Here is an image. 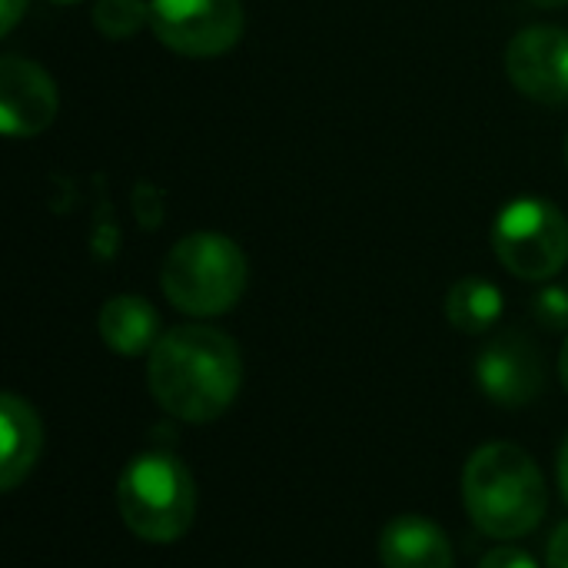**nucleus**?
Listing matches in <instances>:
<instances>
[{"mask_svg":"<svg viewBox=\"0 0 568 568\" xmlns=\"http://www.w3.org/2000/svg\"><path fill=\"white\" fill-rule=\"evenodd\" d=\"M146 386L153 403L180 423L220 419L243 386L240 346L200 323L176 326L156 339L146 363Z\"/></svg>","mask_w":568,"mask_h":568,"instance_id":"f257e3e1","label":"nucleus"},{"mask_svg":"<svg viewBox=\"0 0 568 568\" xmlns=\"http://www.w3.org/2000/svg\"><path fill=\"white\" fill-rule=\"evenodd\" d=\"M463 503L483 536L513 542L539 529L549 513V489L523 446L486 443L463 469Z\"/></svg>","mask_w":568,"mask_h":568,"instance_id":"f03ea898","label":"nucleus"},{"mask_svg":"<svg viewBox=\"0 0 568 568\" xmlns=\"http://www.w3.org/2000/svg\"><path fill=\"white\" fill-rule=\"evenodd\" d=\"M160 286L170 306L186 316H223L246 290V253L223 233H190L166 253Z\"/></svg>","mask_w":568,"mask_h":568,"instance_id":"7ed1b4c3","label":"nucleus"},{"mask_svg":"<svg viewBox=\"0 0 568 568\" xmlns=\"http://www.w3.org/2000/svg\"><path fill=\"white\" fill-rule=\"evenodd\" d=\"M116 509L123 526L143 542H176L196 516L193 473L170 453H143L126 463L116 483Z\"/></svg>","mask_w":568,"mask_h":568,"instance_id":"20e7f679","label":"nucleus"},{"mask_svg":"<svg viewBox=\"0 0 568 568\" xmlns=\"http://www.w3.org/2000/svg\"><path fill=\"white\" fill-rule=\"evenodd\" d=\"M493 250L516 280L546 283L568 263L566 213L549 200H513L493 223Z\"/></svg>","mask_w":568,"mask_h":568,"instance_id":"39448f33","label":"nucleus"},{"mask_svg":"<svg viewBox=\"0 0 568 568\" xmlns=\"http://www.w3.org/2000/svg\"><path fill=\"white\" fill-rule=\"evenodd\" d=\"M243 23L240 0H150V30L180 57H223L240 43Z\"/></svg>","mask_w":568,"mask_h":568,"instance_id":"423d86ee","label":"nucleus"},{"mask_svg":"<svg viewBox=\"0 0 568 568\" xmlns=\"http://www.w3.org/2000/svg\"><path fill=\"white\" fill-rule=\"evenodd\" d=\"M506 73L536 103H568V30L552 23L519 30L506 47Z\"/></svg>","mask_w":568,"mask_h":568,"instance_id":"0eeeda50","label":"nucleus"},{"mask_svg":"<svg viewBox=\"0 0 568 568\" xmlns=\"http://www.w3.org/2000/svg\"><path fill=\"white\" fill-rule=\"evenodd\" d=\"M476 386L496 403L509 409H523L539 399L546 386V366L536 343L523 333H499L476 356Z\"/></svg>","mask_w":568,"mask_h":568,"instance_id":"6e6552de","label":"nucleus"},{"mask_svg":"<svg viewBox=\"0 0 568 568\" xmlns=\"http://www.w3.org/2000/svg\"><path fill=\"white\" fill-rule=\"evenodd\" d=\"M60 93L50 73L17 53L0 60V130L13 140L37 136L57 120Z\"/></svg>","mask_w":568,"mask_h":568,"instance_id":"1a4fd4ad","label":"nucleus"},{"mask_svg":"<svg viewBox=\"0 0 568 568\" xmlns=\"http://www.w3.org/2000/svg\"><path fill=\"white\" fill-rule=\"evenodd\" d=\"M43 453V423L37 409L13 396L3 393L0 399V489L13 493L37 466Z\"/></svg>","mask_w":568,"mask_h":568,"instance_id":"9d476101","label":"nucleus"},{"mask_svg":"<svg viewBox=\"0 0 568 568\" xmlns=\"http://www.w3.org/2000/svg\"><path fill=\"white\" fill-rule=\"evenodd\" d=\"M383 568H456L446 532L426 516H396L379 536Z\"/></svg>","mask_w":568,"mask_h":568,"instance_id":"9b49d317","label":"nucleus"},{"mask_svg":"<svg viewBox=\"0 0 568 568\" xmlns=\"http://www.w3.org/2000/svg\"><path fill=\"white\" fill-rule=\"evenodd\" d=\"M100 339L116 353V356H143L156 346L160 333V316L150 300L123 293L103 303L100 320H97Z\"/></svg>","mask_w":568,"mask_h":568,"instance_id":"f8f14e48","label":"nucleus"},{"mask_svg":"<svg viewBox=\"0 0 568 568\" xmlns=\"http://www.w3.org/2000/svg\"><path fill=\"white\" fill-rule=\"evenodd\" d=\"M506 300L503 290L483 276H466L449 286L446 293V320L453 329L466 336H483L503 320Z\"/></svg>","mask_w":568,"mask_h":568,"instance_id":"ddd939ff","label":"nucleus"},{"mask_svg":"<svg viewBox=\"0 0 568 568\" xmlns=\"http://www.w3.org/2000/svg\"><path fill=\"white\" fill-rule=\"evenodd\" d=\"M93 23L110 40H126L150 23V0H97Z\"/></svg>","mask_w":568,"mask_h":568,"instance_id":"4468645a","label":"nucleus"},{"mask_svg":"<svg viewBox=\"0 0 568 568\" xmlns=\"http://www.w3.org/2000/svg\"><path fill=\"white\" fill-rule=\"evenodd\" d=\"M532 316L549 333L568 329V290H562V286H542L536 293V300H532Z\"/></svg>","mask_w":568,"mask_h":568,"instance_id":"2eb2a0df","label":"nucleus"},{"mask_svg":"<svg viewBox=\"0 0 568 568\" xmlns=\"http://www.w3.org/2000/svg\"><path fill=\"white\" fill-rule=\"evenodd\" d=\"M479 568H539V562L519 546H496L483 556Z\"/></svg>","mask_w":568,"mask_h":568,"instance_id":"dca6fc26","label":"nucleus"},{"mask_svg":"<svg viewBox=\"0 0 568 568\" xmlns=\"http://www.w3.org/2000/svg\"><path fill=\"white\" fill-rule=\"evenodd\" d=\"M546 568H568V523H562V526L552 532V539H549Z\"/></svg>","mask_w":568,"mask_h":568,"instance_id":"f3484780","label":"nucleus"},{"mask_svg":"<svg viewBox=\"0 0 568 568\" xmlns=\"http://www.w3.org/2000/svg\"><path fill=\"white\" fill-rule=\"evenodd\" d=\"M23 10H27V0H0V17H3L0 33H10L17 27V20L23 17Z\"/></svg>","mask_w":568,"mask_h":568,"instance_id":"a211bd4d","label":"nucleus"},{"mask_svg":"<svg viewBox=\"0 0 568 568\" xmlns=\"http://www.w3.org/2000/svg\"><path fill=\"white\" fill-rule=\"evenodd\" d=\"M559 489H562V499L568 503V436L562 439V449H559Z\"/></svg>","mask_w":568,"mask_h":568,"instance_id":"6ab92c4d","label":"nucleus"},{"mask_svg":"<svg viewBox=\"0 0 568 568\" xmlns=\"http://www.w3.org/2000/svg\"><path fill=\"white\" fill-rule=\"evenodd\" d=\"M559 379H562V386H566L568 393V339L566 346H562V356H559Z\"/></svg>","mask_w":568,"mask_h":568,"instance_id":"aec40b11","label":"nucleus"},{"mask_svg":"<svg viewBox=\"0 0 568 568\" xmlns=\"http://www.w3.org/2000/svg\"><path fill=\"white\" fill-rule=\"evenodd\" d=\"M536 7H566L568 0H532Z\"/></svg>","mask_w":568,"mask_h":568,"instance_id":"412c9836","label":"nucleus"},{"mask_svg":"<svg viewBox=\"0 0 568 568\" xmlns=\"http://www.w3.org/2000/svg\"><path fill=\"white\" fill-rule=\"evenodd\" d=\"M50 3H60V7H70V3H80V0H50Z\"/></svg>","mask_w":568,"mask_h":568,"instance_id":"4be33fe9","label":"nucleus"},{"mask_svg":"<svg viewBox=\"0 0 568 568\" xmlns=\"http://www.w3.org/2000/svg\"><path fill=\"white\" fill-rule=\"evenodd\" d=\"M566 163H568V140H566Z\"/></svg>","mask_w":568,"mask_h":568,"instance_id":"5701e85b","label":"nucleus"}]
</instances>
